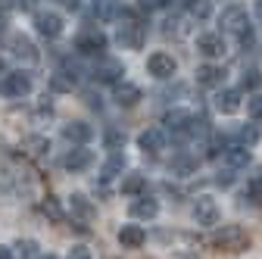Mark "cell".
Masks as SVG:
<instances>
[{
    "label": "cell",
    "instance_id": "484cf974",
    "mask_svg": "<svg viewBox=\"0 0 262 259\" xmlns=\"http://www.w3.org/2000/svg\"><path fill=\"white\" fill-rule=\"evenodd\" d=\"M72 212H78L81 219H91V215H94V206L88 203L84 193H72Z\"/></svg>",
    "mask_w": 262,
    "mask_h": 259
},
{
    "label": "cell",
    "instance_id": "f1b7e54d",
    "mask_svg": "<svg viewBox=\"0 0 262 259\" xmlns=\"http://www.w3.org/2000/svg\"><path fill=\"white\" fill-rule=\"evenodd\" d=\"M237 141H241V147H253V144L259 141L256 128H253V125H247V128H237Z\"/></svg>",
    "mask_w": 262,
    "mask_h": 259
},
{
    "label": "cell",
    "instance_id": "4316f807",
    "mask_svg": "<svg viewBox=\"0 0 262 259\" xmlns=\"http://www.w3.org/2000/svg\"><path fill=\"white\" fill-rule=\"evenodd\" d=\"M234 35H237V41H241V47H244V50H250V47L256 44V31H253V25H250V22H247V25H241Z\"/></svg>",
    "mask_w": 262,
    "mask_h": 259
},
{
    "label": "cell",
    "instance_id": "277c9868",
    "mask_svg": "<svg viewBox=\"0 0 262 259\" xmlns=\"http://www.w3.org/2000/svg\"><path fill=\"white\" fill-rule=\"evenodd\" d=\"M219 219H222V209L212 197H196V203H193V222L196 225L212 228V225H219Z\"/></svg>",
    "mask_w": 262,
    "mask_h": 259
},
{
    "label": "cell",
    "instance_id": "e575fe53",
    "mask_svg": "<svg viewBox=\"0 0 262 259\" xmlns=\"http://www.w3.org/2000/svg\"><path fill=\"white\" fill-rule=\"evenodd\" d=\"M66 259H94V256H91V250H88L84 244H78V247L69 250V256H66Z\"/></svg>",
    "mask_w": 262,
    "mask_h": 259
},
{
    "label": "cell",
    "instance_id": "ba28073f",
    "mask_svg": "<svg viewBox=\"0 0 262 259\" xmlns=\"http://www.w3.org/2000/svg\"><path fill=\"white\" fill-rule=\"evenodd\" d=\"M196 50L206 59H219V56H225V41H222V35H200L196 38Z\"/></svg>",
    "mask_w": 262,
    "mask_h": 259
},
{
    "label": "cell",
    "instance_id": "603a6c76",
    "mask_svg": "<svg viewBox=\"0 0 262 259\" xmlns=\"http://www.w3.org/2000/svg\"><path fill=\"white\" fill-rule=\"evenodd\" d=\"M97 16L100 19H116V16H122V7H119V0H97Z\"/></svg>",
    "mask_w": 262,
    "mask_h": 259
},
{
    "label": "cell",
    "instance_id": "44dd1931",
    "mask_svg": "<svg viewBox=\"0 0 262 259\" xmlns=\"http://www.w3.org/2000/svg\"><path fill=\"white\" fill-rule=\"evenodd\" d=\"M225 163L231 166V169H244L250 163V150L247 147H228L225 150Z\"/></svg>",
    "mask_w": 262,
    "mask_h": 259
},
{
    "label": "cell",
    "instance_id": "5bb4252c",
    "mask_svg": "<svg viewBox=\"0 0 262 259\" xmlns=\"http://www.w3.org/2000/svg\"><path fill=\"white\" fill-rule=\"evenodd\" d=\"M119 241H122V247L138 250V247H144L147 234H144V228H141V225H122V228H119Z\"/></svg>",
    "mask_w": 262,
    "mask_h": 259
},
{
    "label": "cell",
    "instance_id": "9c48e42d",
    "mask_svg": "<svg viewBox=\"0 0 262 259\" xmlns=\"http://www.w3.org/2000/svg\"><path fill=\"white\" fill-rule=\"evenodd\" d=\"M222 28H228V31H237L241 25H247L250 19H247V10L241 7V4H231V7H225L222 10Z\"/></svg>",
    "mask_w": 262,
    "mask_h": 259
},
{
    "label": "cell",
    "instance_id": "74e56055",
    "mask_svg": "<svg viewBox=\"0 0 262 259\" xmlns=\"http://www.w3.org/2000/svg\"><path fill=\"white\" fill-rule=\"evenodd\" d=\"M0 259H16V256H13V250H10V247H0Z\"/></svg>",
    "mask_w": 262,
    "mask_h": 259
},
{
    "label": "cell",
    "instance_id": "60d3db41",
    "mask_svg": "<svg viewBox=\"0 0 262 259\" xmlns=\"http://www.w3.org/2000/svg\"><path fill=\"white\" fill-rule=\"evenodd\" d=\"M44 259H56V256H44Z\"/></svg>",
    "mask_w": 262,
    "mask_h": 259
},
{
    "label": "cell",
    "instance_id": "e0dca14e",
    "mask_svg": "<svg viewBox=\"0 0 262 259\" xmlns=\"http://www.w3.org/2000/svg\"><path fill=\"white\" fill-rule=\"evenodd\" d=\"M166 125L172 128V132H178V135L184 138V135H190V125H193V116H190V113H184V110H172V113L166 116Z\"/></svg>",
    "mask_w": 262,
    "mask_h": 259
},
{
    "label": "cell",
    "instance_id": "9a60e30c",
    "mask_svg": "<svg viewBox=\"0 0 262 259\" xmlns=\"http://www.w3.org/2000/svg\"><path fill=\"white\" fill-rule=\"evenodd\" d=\"M122 75H125V69H122V62H116V59H106V62H100V66L94 69V78H97V81H106V84H110V81L116 84Z\"/></svg>",
    "mask_w": 262,
    "mask_h": 259
},
{
    "label": "cell",
    "instance_id": "52a82bcc",
    "mask_svg": "<svg viewBox=\"0 0 262 259\" xmlns=\"http://www.w3.org/2000/svg\"><path fill=\"white\" fill-rule=\"evenodd\" d=\"M147 72H150L153 78H172V75H175V59H172L169 53H150Z\"/></svg>",
    "mask_w": 262,
    "mask_h": 259
},
{
    "label": "cell",
    "instance_id": "ab89813d",
    "mask_svg": "<svg viewBox=\"0 0 262 259\" xmlns=\"http://www.w3.org/2000/svg\"><path fill=\"white\" fill-rule=\"evenodd\" d=\"M256 16H259V19H262V4H259V7H256Z\"/></svg>",
    "mask_w": 262,
    "mask_h": 259
},
{
    "label": "cell",
    "instance_id": "4dcf8cb0",
    "mask_svg": "<svg viewBox=\"0 0 262 259\" xmlns=\"http://www.w3.org/2000/svg\"><path fill=\"white\" fill-rule=\"evenodd\" d=\"M141 4V10H147V13H156V10H166L172 0H138Z\"/></svg>",
    "mask_w": 262,
    "mask_h": 259
},
{
    "label": "cell",
    "instance_id": "2e32d148",
    "mask_svg": "<svg viewBox=\"0 0 262 259\" xmlns=\"http://www.w3.org/2000/svg\"><path fill=\"white\" fill-rule=\"evenodd\" d=\"M62 135H66V141H72V144H88L94 138V128L84 125V122H69L62 128Z\"/></svg>",
    "mask_w": 262,
    "mask_h": 259
},
{
    "label": "cell",
    "instance_id": "3957f363",
    "mask_svg": "<svg viewBox=\"0 0 262 259\" xmlns=\"http://www.w3.org/2000/svg\"><path fill=\"white\" fill-rule=\"evenodd\" d=\"M116 41H119L125 50H141L144 41H147V28H144L141 22H125V25H119V31H116Z\"/></svg>",
    "mask_w": 262,
    "mask_h": 259
},
{
    "label": "cell",
    "instance_id": "7a4b0ae2",
    "mask_svg": "<svg viewBox=\"0 0 262 259\" xmlns=\"http://www.w3.org/2000/svg\"><path fill=\"white\" fill-rule=\"evenodd\" d=\"M75 50L81 56H100L106 50V35L100 28H88V31H81V35L75 38Z\"/></svg>",
    "mask_w": 262,
    "mask_h": 259
},
{
    "label": "cell",
    "instance_id": "836d02e7",
    "mask_svg": "<svg viewBox=\"0 0 262 259\" xmlns=\"http://www.w3.org/2000/svg\"><path fill=\"white\" fill-rule=\"evenodd\" d=\"M247 113H250L253 119H262V94H259V97H253V100L247 103Z\"/></svg>",
    "mask_w": 262,
    "mask_h": 259
},
{
    "label": "cell",
    "instance_id": "cb8c5ba5",
    "mask_svg": "<svg viewBox=\"0 0 262 259\" xmlns=\"http://www.w3.org/2000/svg\"><path fill=\"white\" fill-rule=\"evenodd\" d=\"M187 10L196 19H209L212 16V4H209V0H187Z\"/></svg>",
    "mask_w": 262,
    "mask_h": 259
},
{
    "label": "cell",
    "instance_id": "8992f818",
    "mask_svg": "<svg viewBox=\"0 0 262 259\" xmlns=\"http://www.w3.org/2000/svg\"><path fill=\"white\" fill-rule=\"evenodd\" d=\"M35 28H38V35H44V38H59L62 35V16L59 13H35Z\"/></svg>",
    "mask_w": 262,
    "mask_h": 259
},
{
    "label": "cell",
    "instance_id": "1f68e13d",
    "mask_svg": "<svg viewBox=\"0 0 262 259\" xmlns=\"http://www.w3.org/2000/svg\"><path fill=\"white\" fill-rule=\"evenodd\" d=\"M41 209H44V215H50L53 222H62V209L56 206V200H44V206H41Z\"/></svg>",
    "mask_w": 262,
    "mask_h": 259
},
{
    "label": "cell",
    "instance_id": "d590c367",
    "mask_svg": "<svg viewBox=\"0 0 262 259\" xmlns=\"http://www.w3.org/2000/svg\"><path fill=\"white\" fill-rule=\"evenodd\" d=\"M215 181H219L222 187H231V184H234V172H231V169H225V172H219Z\"/></svg>",
    "mask_w": 262,
    "mask_h": 259
},
{
    "label": "cell",
    "instance_id": "8d00e7d4",
    "mask_svg": "<svg viewBox=\"0 0 262 259\" xmlns=\"http://www.w3.org/2000/svg\"><path fill=\"white\" fill-rule=\"evenodd\" d=\"M259 193H262V175H256L250 181V197H259Z\"/></svg>",
    "mask_w": 262,
    "mask_h": 259
},
{
    "label": "cell",
    "instance_id": "d4e9b609",
    "mask_svg": "<svg viewBox=\"0 0 262 259\" xmlns=\"http://www.w3.org/2000/svg\"><path fill=\"white\" fill-rule=\"evenodd\" d=\"M147 187V178L144 175H128L122 178V193H141Z\"/></svg>",
    "mask_w": 262,
    "mask_h": 259
},
{
    "label": "cell",
    "instance_id": "4fadbf2b",
    "mask_svg": "<svg viewBox=\"0 0 262 259\" xmlns=\"http://www.w3.org/2000/svg\"><path fill=\"white\" fill-rule=\"evenodd\" d=\"M215 110L219 113H237L241 110V91H231V88H225V91H219L215 94Z\"/></svg>",
    "mask_w": 262,
    "mask_h": 259
},
{
    "label": "cell",
    "instance_id": "ac0fdd59",
    "mask_svg": "<svg viewBox=\"0 0 262 259\" xmlns=\"http://www.w3.org/2000/svg\"><path fill=\"white\" fill-rule=\"evenodd\" d=\"M196 81H200L203 88H219L225 81V69L222 66H200L196 69Z\"/></svg>",
    "mask_w": 262,
    "mask_h": 259
},
{
    "label": "cell",
    "instance_id": "30bf717a",
    "mask_svg": "<svg viewBox=\"0 0 262 259\" xmlns=\"http://www.w3.org/2000/svg\"><path fill=\"white\" fill-rule=\"evenodd\" d=\"M62 166L69 169V172H84V169H91V166H94V153H91V150H84V147H78V150H72L69 156L62 159Z\"/></svg>",
    "mask_w": 262,
    "mask_h": 259
},
{
    "label": "cell",
    "instance_id": "6da1fadb",
    "mask_svg": "<svg viewBox=\"0 0 262 259\" xmlns=\"http://www.w3.org/2000/svg\"><path fill=\"white\" fill-rule=\"evenodd\" d=\"M247 244H250V238H247V231L241 228V225H222V228L215 231V247H222V250L237 253Z\"/></svg>",
    "mask_w": 262,
    "mask_h": 259
},
{
    "label": "cell",
    "instance_id": "d6a6232c",
    "mask_svg": "<svg viewBox=\"0 0 262 259\" xmlns=\"http://www.w3.org/2000/svg\"><path fill=\"white\" fill-rule=\"evenodd\" d=\"M19 250H22V259H38V244L35 241H22Z\"/></svg>",
    "mask_w": 262,
    "mask_h": 259
},
{
    "label": "cell",
    "instance_id": "7402d4cb",
    "mask_svg": "<svg viewBox=\"0 0 262 259\" xmlns=\"http://www.w3.org/2000/svg\"><path fill=\"white\" fill-rule=\"evenodd\" d=\"M122 169H125V156H122V153H113L106 163H103V169H100V178H103V181H110V178H116Z\"/></svg>",
    "mask_w": 262,
    "mask_h": 259
},
{
    "label": "cell",
    "instance_id": "7c38bea8",
    "mask_svg": "<svg viewBox=\"0 0 262 259\" xmlns=\"http://www.w3.org/2000/svg\"><path fill=\"white\" fill-rule=\"evenodd\" d=\"M141 88L138 84H131V81H116V103L119 106H135L141 100Z\"/></svg>",
    "mask_w": 262,
    "mask_h": 259
},
{
    "label": "cell",
    "instance_id": "b9f144b4",
    "mask_svg": "<svg viewBox=\"0 0 262 259\" xmlns=\"http://www.w3.org/2000/svg\"><path fill=\"white\" fill-rule=\"evenodd\" d=\"M0 72H4V62H0Z\"/></svg>",
    "mask_w": 262,
    "mask_h": 259
},
{
    "label": "cell",
    "instance_id": "83f0119b",
    "mask_svg": "<svg viewBox=\"0 0 262 259\" xmlns=\"http://www.w3.org/2000/svg\"><path fill=\"white\" fill-rule=\"evenodd\" d=\"M103 144H106L110 150H122V144H125V132H119V128H110V132L103 135Z\"/></svg>",
    "mask_w": 262,
    "mask_h": 259
},
{
    "label": "cell",
    "instance_id": "ffe728a7",
    "mask_svg": "<svg viewBox=\"0 0 262 259\" xmlns=\"http://www.w3.org/2000/svg\"><path fill=\"white\" fill-rule=\"evenodd\" d=\"M10 47H13V53H16V56H25L28 62H35V59H38L35 44H31L25 35H13V38H10Z\"/></svg>",
    "mask_w": 262,
    "mask_h": 259
},
{
    "label": "cell",
    "instance_id": "8fae6325",
    "mask_svg": "<svg viewBox=\"0 0 262 259\" xmlns=\"http://www.w3.org/2000/svg\"><path fill=\"white\" fill-rule=\"evenodd\" d=\"M138 144L144 153H159V150H166V135H162V128H147L138 138Z\"/></svg>",
    "mask_w": 262,
    "mask_h": 259
},
{
    "label": "cell",
    "instance_id": "f546056e",
    "mask_svg": "<svg viewBox=\"0 0 262 259\" xmlns=\"http://www.w3.org/2000/svg\"><path fill=\"white\" fill-rule=\"evenodd\" d=\"M259 84H262V75H259L256 69H250V72L241 75V88H244V91H256Z\"/></svg>",
    "mask_w": 262,
    "mask_h": 259
},
{
    "label": "cell",
    "instance_id": "d6986e66",
    "mask_svg": "<svg viewBox=\"0 0 262 259\" xmlns=\"http://www.w3.org/2000/svg\"><path fill=\"white\" fill-rule=\"evenodd\" d=\"M156 212H159V203L153 197H141L131 203V215L135 219H156Z\"/></svg>",
    "mask_w": 262,
    "mask_h": 259
},
{
    "label": "cell",
    "instance_id": "f35d334b",
    "mask_svg": "<svg viewBox=\"0 0 262 259\" xmlns=\"http://www.w3.org/2000/svg\"><path fill=\"white\" fill-rule=\"evenodd\" d=\"M10 10V0H0V13H7Z\"/></svg>",
    "mask_w": 262,
    "mask_h": 259
},
{
    "label": "cell",
    "instance_id": "5b68a950",
    "mask_svg": "<svg viewBox=\"0 0 262 259\" xmlns=\"http://www.w3.org/2000/svg\"><path fill=\"white\" fill-rule=\"evenodd\" d=\"M0 94L25 97V94H31V78L25 72H10V75H4V81H0Z\"/></svg>",
    "mask_w": 262,
    "mask_h": 259
}]
</instances>
